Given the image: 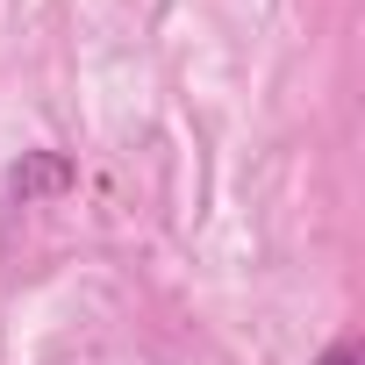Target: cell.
<instances>
[{"mask_svg": "<svg viewBox=\"0 0 365 365\" xmlns=\"http://www.w3.org/2000/svg\"><path fill=\"white\" fill-rule=\"evenodd\" d=\"M315 365H365V351H358V336H336V344H329Z\"/></svg>", "mask_w": 365, "mask_h": 365, "instance_id": "obj_2", "label": "cell"}, {"mask_svg": "<svg viewBox=\"0 0 365 365\" xmlns=\"http://www.w3.org/2000/svg\"><path fill=\"white\" fill-rule=\"evenodd\" d=\"M79 187V165L65 158V150H22V165L8 172V194L22 201V208H43V201H58V194H72Z\"/></svg>", "mask_w": 365, "mask_h": 365, "instance_id": "obj_1", "label": "cell"}]
</instances>
